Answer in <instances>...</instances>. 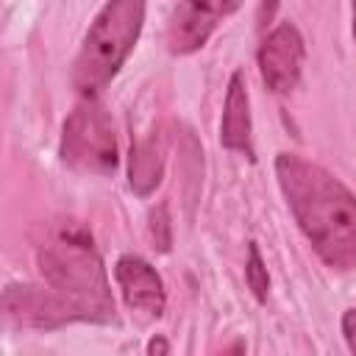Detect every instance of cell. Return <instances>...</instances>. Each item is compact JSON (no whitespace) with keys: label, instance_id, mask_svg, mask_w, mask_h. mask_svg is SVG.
I'll return each instance as SVG.
<instances>
[{"label":"cell","instance_id":"cell-13","mask_svg":"<svg viewBox=\"0 0 356 356\" xmlns=\"http://www.w3.org/2000/svg\"><path fill=\"white\" fill-rule=\"evenodd\" d=\"M342 334H345V342H348L350 353H356V309H348L342 314Z\"/></svg>","mask_w":356,"mask_h":356},{"label":"cell","instance_id":"cell-2","mask_svg":"<svg viewBox=\"0 0 356 356\" xmlns=\"http://www.w3.org/2000/svg\"><path fill=\"white\" fill-rule=\"evenodd\" d=\"M36 264L47 286L64 295L89 323L114 320V300L103 261L86 228L67 222L58 225L36 253Z\"/></svg>","mask_w":356,"mask_h":356},{"label":"cell","instance_id":"cell-3","mask_svg":"<svg viewBox=\"0 0 356 356\" xmlns=\"http://www.w3.org/2000/svg\"><path fill=\"white\" fill-rule=\"evenodd\" d=\"M145 22V0H108L89 25L72 67V86L97 97L125 64Z\"/></svg>","mask_w":356,"mask_h":356},{"label":"cell","instance_id":"cell-16","mask_svg":"<svg viewBox=\"0 0 356 356\" xmlns=\"http://www.w3.org/2000/svg\"><path fill=\"white\" fill-rule=\"evenodd\" d=\"M353 39H356V0H353Z\"/></svg>","mask_w":356,"mask_h":356},{"label":"cell","instance_id":"cell-1","mask_svg":"<svg viewBox=\"0 0 356 356\" xmlns=\"http://www.w3.org/2000/svg\"><path fill=\"white\" fill-rule=\"evenodd\" d=\"M275 178L286 206L317 256L334 270L356 267V195L325 167L278 153Z\"/></svg>","mask_w":356,"mask_h":356},{"label":"cell","instance_id":"cell-10","mask_svg":"<svg viewBox=\"0 0 356 356\" xmlns=\"http://www.w3.org/2000/svg\"><path fill=\"white\" fill-rule=\"evenodd\" d=\"M164 175V142L159 131L145 134L131 145L128 159V184L139 197H147Z\"/></svg>","mask_w":356,"mask_h":356},{"label":"cell","instance_id":"cell-6","mask_svg":"<svg viewBox=\"0 0 356 356\" xmlns=\"http://www.w3.org/2000/svg\"><path fill=\"white\" fill-rule=\"evenodd\" d=\"M242 0H178L167 19V47L170 53L186 56L200 50L220 19L234 14Z\"/></svg>","mask_w":356,"mask_h":356},{"label":"cell","instance_id":"cell-14","mask_svg":"<svg viewBox=\"0 0 356 356\" xmlns=\"http://www.w3.org/2000/svg\"><path fill=\"white\" fill-rule=\"evenodd\" d=\"M275 8H278V0H261V6H259V25L261 28H267L273 22Z\"/></svg>","mask_w":356,"mask_h":356},{"label":"cell","instance_id":"cell-4","mask_svg":"<svg viewBox=\"0 0 356 356\" xmlns=\"http://www.w3.org/2000/svg\"><path fill=\"white\" fill-rule=\"evenodd\" d=\"M61 161L81 172L108 175L117 167V139L108 111L95 100L83 97L75 111L64 120L61 131Z\"/></svg>","mask_w":356,"mask_h":356},{"label":"cell","instance_id":"cell-5","mask_svg":"<svg viewBox=\"0 0 356 356\" xmlns=\"http://www.w3.org/2000/svg\"><path fill=\"white\" fill-rule=\"evenodd\" d=\"M6 320L28 328H58L67 323L83 320V314L53 286H31V284H8L3 292Z\"/></svg>","mask_w":356,"mask_h":356},{"label":"cell","instance_id":"cell-15","mask_svg":"<svg viewBox=\"0 0 356 356\" xmlns=\"http://www.w3.org/2000/svg\"><path fill=\"white\" fill-rule=\"evenodd\" d=\"M167 350H170V345L161 337H156V339L147 342V353H167Z\"/></svg>","mask_w":356,"mask_h":356},{"label":"cell","instance_id":"cell-12","mask_svg":"<svg viewBox=\"0 0 356 356\" xmlns=\"http://www.w3.org/2000/svg\"><path fill=\"white\" fill-rule=\"evenodd\" d=\"M150 239H153V248H159L161 253L170 250L172 236H170V217H167V206L164 203L150 211Z\"/></svg>","mask_w":356,"mask_h":356},{"label":"cell","instance_id":"cell-8","mask_svg":"<svg viewBox=\"0 0 356 356\" xmlns=\"http://www.w3.org/2000/svg\"><path fill=\"white\" fill-rule=\"evenodd\" d=\"M114 278L120 284L122 300L131 312L145 317H161L167 306L161 275L139 256H120L114 264Z\"/></svg>","mask_w":356,"mask_h":356},{"label":"cell","instance_id":"cell-7","mask_svg":"<svg viewBox=\"0 0 356 356\" xmlns=\"http://www.w3.org/2000/svg\"><path fill=\"white\" fill-rule=\"evenodd\" d=\"M303 56H306L303 36L292 22H281L275 31L264 36L259 47V70L264 83L278 95L292 92L300 81Z\"/></svg>","mask_w":356,"mask_h":356},{"label":"cell","instance_id":"cell-9","mask_svg":"<svg viewBox=\"0 0 356 356\" xmlns=\"http://www.w3.org/2000/svg\"><path fill=\"white\" fill-rule=\"evenodd\" d=\"M220 142L228 150H239L245 156H253V145H250V100H248L245 75L239 70L228 81L225 108H222V122H220Z\"/></svg>","mask_w":356,"mask_h":356},{"label":"cell","instance_id":"cell-11","mask_svg":"<svg viewBox=\"0 0 356 356\" xmlns=\"http://www.w3.org/2000/svg\"><path fill=\"white\" fill-rule=\"evenodd\" d=\"M245 281L250 286V292L256 295V300H267V289H270V275L267 267L261 261V253L256 248V242L248 245V264H245Z\"/></svg>","mask_w":356,"mask_h":356}]
</instances>
